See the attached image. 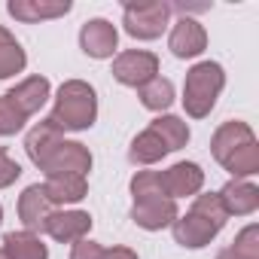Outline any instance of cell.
<instances>
[{
  "label": "cell",
  "instance_id": "cell-1",
  "mask_svg": "<svg viewBox=\"0 0 259 259\" xmlns=\"http://www.w3.org/2000/svg\"><path fill=\"white\" fill-rule=\"evenodd\" d=\"M226 220H229V213H226L220 195L217 192H207V195H195L192 207L171 223V232H174V241L180 247L201 250V247H207L223 232Z\"/></svg>",
  "mask_w": 259,
  "mask_h": 259
},
{
  "label": "cell",
  "instance_id": "cell-2",
  "mask_svg": "<svg viewBox=\"0 0 259 259\" xmlns=\"http://www.w3.org/2000/svg\"><path fill=\"white\" fill-rule=\"evenodd\" d=\"M98 119V95L89 82L82 79H67L61 82L55 95V107L49 113V122L58 132H85Z\"/></svg>",
  "mask_w": 259,
  "mask_h": 259
},
{
  "label": "cell",
  "instance_id": "cell-3",
  "mask_svg": "<svg viewBox=\"0 0 259 259\" xmlns=\"http://www.w3.org/2000/svg\"><path fill=\"white\" fill-rule=\"evenodd\" d=\"M226 85V70L217 61H198L195 67H189L186 82H183V107L192 119H204L210 116L220 92Z\"/></svg>",
  "mask_w": 259,
  "mask_h": 259
},
{
  "label": "cell",
  "instance_id": "cell-4",
  "mask_svg": "<svg viewBox=\"0 0 259 259\" xmlns=\"http://www.w3.org/2000/svg\"><path fill=\"white\" fill-rule=\"evenodd\" d=\"M125 34L135 40H159L171 25V4L165 0H132L122 7Z\"/></svg>",
  "mask_w": 259,
  "mask_h": 259
},
{
  "label": "cell",
  "instance_id": "cell-5",
  "mask_svg": "<svg viewBox=\"0 0 259 259\" xmlns=\"http://www.w3.org/2000/svg\"><path fill=\"white\" fill-rule=\"evenodd\" d=\"M153 76H159V55L147 49H128L113 58V79L128 89H141Z\"/></svg>",
  "mask_w": 259,
  "mask_h": 259
},
{
  "label": "cell",
  "instance_id": "cell-6",
  "mask_svg": "<svg viewBox=\"0 0 259 259\" xmlns=\"http://www.w3.org/2000/svg\"><path fill=\"white\" fill-rule=\"evenodd\" d=\"M40 171L46 177H55V174H79V177H85L92 171V153L79 141H61L52 150V156L40 165Z\"/></svg>",
  "mask_w": 259,
  "mask_h": 259
},
{
  "label": "cell",
  "instance_id": "cell-7",
  "mask_svg": "<svg viewBox=\"0 0 259 259\" xmlns=\"http://www.w3.org/2000/svg\"><path fill=\"white\" fill-rule=\"evenodd\" d=\"M177 217H180L177 201H171V198H165V195L135 198V204H132V220H135V226H141V229H147V232H162V229H168Z\"/></svg>",
  "mask_w": 259,
  "mask_h": 259
},
{
  "label": "cell",
  "instance_id": "cell-8",
  "mask_svg": "<svg viewBox=\"0 0 259 259\" xmlns=\"http://www.w3.org/2000/svg\"><path fill=\"white\" fill-rule=\"evenodd\" d=\"M92 223L95 220L85 210H52L43 223V232L49 238H55L58 244H76V241L89 238Z\"/></svg>",
  "mask_w": 259,
  "mask_h": 259
},
{
  "label": "cell",
  "instance_id": "cell-9",
  "mask_svg": "<svg viewBox=\"0 0 259 259\" xmlns=\"http://www.w3.org/2000/svg\"><path fill=\"white\" fill-rule=\"evenodd\" d=\"M116 46H119V31L107 19H89L79 28V49L89 58H98V61L101 58H113Z\"/></svg>",
  "mask_w": 259,
  "mask_h": 259
},
{
  "label": "cell",
  "instance_id": "cell-10",
  "mask_svg": "<svg viewBox=\"0 0 259 259\" xmlns=\"http://www.w3.org/2000/svg\"><path fill=\"white\" fill-rule=\"evenodd\" d=\"M168 49L174 58H198L204 49H207V31L201 22L183 16L180 22H174L171 28V37H168Z\"/></svg>",
  "mask_w": 259,
  "mask_h": 259
},
{
  "label": "cell",
  "instance_id": "cell-11",
  "mask_svg": "<svg viewBox=\"0 0 259 259\" xmlns=\"http://www.w3.org/2000/svg\"><path fill=\"white\" fill-rule=\"evenodd\" d=\"M159 174H162L165 195H168L171 201L198 195L201 186H204V171H201V165H195V162H177V165H171L168 171H159Z\"/></svg>",
  "mask_w": 259,
  "mask_h": 259
},
{
  "label": "cell",
  "instance_id": "cell-12",
  "mask_svg": "<svg viewBox=\"0 0 259 259\" xmlns=\"http://www.w3.org/2000/svg\"><path fill=\"white\" fill-rule=\"evenodd\" d=\"M70 10H73L70 0H10L7 4V13L16 22H25V25H37V22H46V19H61Z\"/></svg>",
  "mask_w": 259,
  "mask_h": 259
},
{
  "label": "cell",
  "instance_id": "cell-13",
  "mask_svg": "<svg viewBox=\"0 0 259 259\" xmlns=\"http://www.w3.org/2000/svg\"><path fill=\"white\" fill-rule=\"evenodd\" d=\"M52 210H55V204L49 201V195H46V189L40 183L28 186L19 195V220H22V226L28 232H43V223H46V217Z\"/></svg>",
  "mask_w": 259,
  "mask_h": 259
},
{
  "label": "cell",
  "instance_id": "cell-14",
  "mask_svg": "<svg viewBox=\"0 0 259 259\" xmlns=\"http://www.w3.org/2000/svg\"><path fill=\"white\" fill-rule=\"evenodd\" d=\"M250 141H256V135H253V128L247 122H223L217 132H213V138H210V153L223 165L235 150H241Z\"/></svg>",
  "mask_w": 259,
  "mask_h": 259
},
{
  "label": "cell",
  "instance_id": "cell-15",
  "mask_svg": "<svg viewBox=\"0 0 259 259\" xmlns=\"http://www.w3.org/2000/svg\"><path fill=\"white\" fill-rule=\"evenodd\" d=\"M217 195L229 217H250L259 207V189L250 180H229Z\"/></svg>",
  "mask_w": 259,
  "mask_h": 259
},
{
  "label": "cell",
  "instance_id": "cell-16",
  "mask_svg": "<svg viewBox=\"0 0 259 259\" xmlns=\"http://www.w3.org/2000/svg\"><path fill=\"white\" fill-rule=\"evenodd\" d=\"M49 95H52V85H49V79L46 76H28V79H22L16 89H10L7 92V98L25 113V116H34V113H40V107L49 101Z\"/></svg>",
  "mask_w": 259,
  "mask_h": 259
},
{
  "label": "cell",
  "instance_id": "cell-17",
  "mask_svg": "<svg viewBox=\"0 0 259 259\" xmlns=\"http://www.w3.org/2000/svg\"><path fill=\"white\" fill-rule=\"evenodd\" d=\"M61 141H64V135L58 132L49 119H43V122H37L31 132H28V138H25V153H28V159L40 168V165L52 156V150H55Z\"/></svg>",
  "mask_w": 259,
  "mask_h": 259
},
{
  "label": "cell",
  "instance_id": "cell-18",
  "mask_svg": "<svg viewBox=\"0 0 259 259\" xmlns=\"http://www.w3.org/2000/svg\"><path fill=\"white\" fill-rule=\"evenodd\" d=\"M43 189L52 204H76L89 195V180L79 174H55V177H46Z\"/></svg>",
  "mask_w": 259,
  "mask_h": 259
},
{
  "label": "cell",
  "instance_id": "cell-19",
  "mask_svg": "<svg viewBox=\"0 0 259 259\" xmlns=\"http://www.w3.org/2000/svg\"><path fill=\"white\" fill-rule=\"evenodd\" d=\"M4 250L10 259H49V247L40 241V235L37 232H28V229H22V232H7L4 235Z\"/></svg>",
  "mask_w": 259,
  "mask_h": 259
},
{
  "label": "cell",
  "instance_id": "cell-20",
  "mask_svg": "<svg viewBox=\"0 0 259 259\" xmlns=\"http://www.w3.org/2000/svg\"><path fill=\"white\" fill-rule=\"evenodd\" d=\"M168 156V147L162 144V138L153 132V128H144V132L132 141L128 147V162L132 165H156Z\"/></svg>",
  "mask_w": 259,
  "mask_h": 259
},
{
  "label": "cell",
  "instance_id": "cell-21",
  "mask_svg": "<svg viewBox=\"0 0 259 259\" xmlns=\"http://www.w3.org/2000/svg\"><path fill=\"white\" fill-rule=\"evenodd\" d=\"M150 128L162 138V144L168 147V153H177V150H183V147L189 144V125H186L180 116H171V113L156 116V119L150 122Z\"/></svg>",
  "mask_w": 259,
  "mask_h": 259
},
{
  "label": "cell",
  "instance_id": "cell-22",
  "mask_svg": "<svg viewBox=\"0 0 259 259\" xmlns=\"http://www.w3.org/2000/svg\"><path fill=\"white\" fill-rule=\"evenodd\" d=\"M28 64V55L22 49V43L0 25V79H10L16 73H22Z\"/></svg>",
  "mask_w": 259,
  "mask_h": 259
},
{
  "label": "cell",
  "instance_id": "cell-23",
  "mask_svg": "<svg viewBox=\"0 0 259 259\" xmlns=\"http://www.w3.org/2000/svg\"><path fill=\"white\" fill-rule=\"evenodd\" d=\"M138 98H141V104H144L147 110L162 113V110H168V107L174 104V82L165 79V76H153L147 85L138 89Z\"/></svg>",
  "mask_w": 259,
  "mask_h": 259
},
{
  "label": "cell",
  "instance_id": "cell-24",
  "mask_svg": "<svg viewBox=\"0 0 259 259\" xmlns=\"http://www.w3.org/2000/svg\"><path fill=\"white\" fill-rule=\"evenodd\" d=\"M223 168L232 174V180H247V177L259 174V144H256V141L244 144L241 150H235V153L223 162Z\"/></svg>",
  "mask_w": 259,
  "mask_h": 259
},
{
  "label": "cell",
  "instance_id": "cell-25",
  "mask_svg": "<svg viewBox=\"0 0 259 259\" xmlns=\"http://www.w3.org/2000/svg\"><path fill=\"white\" fill-rule=\"evenodd\" d=\"M28 116L7 98V95H0V138H13L19 135L22 128H25Z\"/></svg>",
  "mask_w": 259,
  "mask_h": 259
},
{
  "label": "cell",
  "instance_id": "cell-26",
  "mask_svg": "<svg viewBox=\"0 0 259 259\" xmlns=\"http://www.w3.org/2000/svg\"><path fill=\"white\" fill-rule=\"evenodd\" d=\"M128 186H132V195H135V198L165 195V186H162V174H159V171H138ZM165 198H168V195H165Z\"/></svg>",
  "mask_w": 259,
  "mask_h": 259
},
{
  "label": "cell",
  "instance_id": "cell-27",
  "mask_svg": "<svg viewBox=\"0 0 259 259\" xmlns=\"http://www.w3.org/2000/svg\"><path fill=\"white\" fill-rule=\"evenodd\" d=\"M232 253H238L241 259H259V226L250 223L247 229H241L232 241Z\"/></svg>",
  "mask_w": 259,
  "mask_h": 259
},
{
  "label": "cell",
  "instance_id": "cell-28",
  "mask_svg": "<svg viewBox=\"0 0 259 259\" xmlns=\"http://www.w3.org/2000/svg\"><path fill=\"white\" fill-rule=\"evenodd\" d=\"M19 177H22V165H19V162H13V159H10V153L0 147V189L13 186Z\"/></svg>",
  "mask_w": 259,
  "mask_h": 259
},
{
  "label": "cell",
  "instance_id": "cell-29",
  "mask_svg": "<svg viewBox=\"0 0 259 259\" xmlns=\"http://www.w3.org/2000/svg\"><path fill=\"white\" fill-rule=\"evenodd\" d=\"M101 253H104V247H101L98 241L82 238V241H76V244H73L70 259H101Z\"/></svg>",
  "mask_w": 259,
  "mask_h": 259
},
{
  "label": "cell",
  "instance_id": "cell-30",
  "mask_svg": "<svg viewBox=\"0 0 259 259\" xmlns=\"http://www.w3.org/2000/svg\"><path fill=\"white\" fill-rule=\"evenodd\" d=\"M101 259H138V253L128 250V247H110L101 253Z\"/></svg>",
  "mask_w": 259,
  "mask_h": 259
},
{
  "label": "cell",
  "instance_id": "cell-31",
  "mask_svg": "<svg viewBox=\"0 0 259 259\" xmlns=\"http://www.w3.org/2000/svg\"><path fill=\"white\" fill-rule=\"evenodd\" d=\"M217 259H241L238 253H232V247H226V250H220L217 253Z\"/></svg>",
  "mask_w": 259,
  "mask_h": 259
},
{
  "label": "cell",
  "instance_id": "cell-32",
  "mask_svg": "<svg viewBox=\"0 0 259 259\" xmlns=\"http://www.w3.org/2000/svg\"><path fill=\"white\" fill-rule=\"evenodd\" d=\"M0 223H4V204H0Z\"/></svg>",
  "mask_w": 259,
  "mask_h": 259
},
{
  "label": "cell",
  "instance_id": "cell-33",
  "mask_svg": "<svg viewBox=\"0 0 259 259\" xmlns=\"http://www.w3.org/2000/svg\"><path fill=\"white\" fill-rule=\"evenodd\" d=\"M0 259H10V256H7V253H4V250H0Z\"/></svg>",
  "mask_w": 259,
  "mask_h": 259
}]
</instances>
